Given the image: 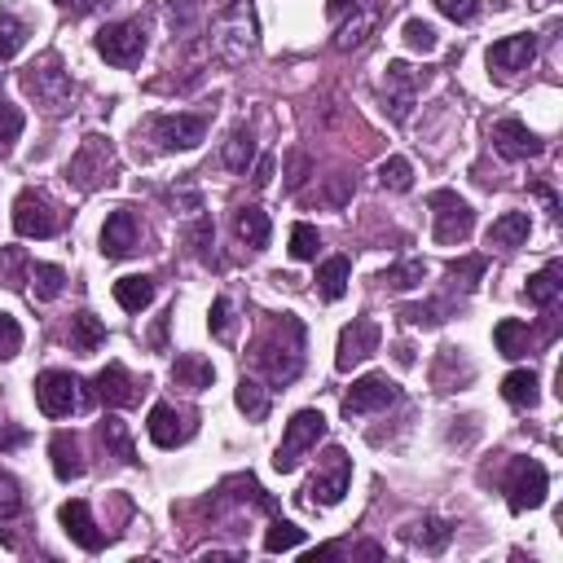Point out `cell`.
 <instances>
[{"label": "cell", "mask_w": 563, "mask_h": 563, "mask_svg": "<svg viewBox=\"0 0 563 563\" xmlns=\"http://www.w3.org/2000/svg\"><path fill=\"white\" fill-rule=\"evenodd\" d=\"M36 406L49 414V419H67L84 406V392H80V379L75 374H62V370H45L36 379Z\"/></svg>", "instance_id": "10"}, {"label": "cell", "mask_w": 563, "mask_h": 563, "mask_svg": "<svg viewBox=\"0 0 563 563\" xmlns=\"http://www.w3.org/2000/svg\"><path fill=\"white\" fill-rule=\"evenodd\" d=\"M234 401H238V410H243L251 423H260V419L269 414V397H265V388H260L256 379H243L238 392H234Z\"/></svg>", "instance_id": "36"}, {"label": "cell", "mask_w": 563, "mask_h": 563, "mask_svg": "<svg viewBox=\"0 0 563 563\" xmlns=\"http://www.w3.org/2000/svg\"><path fill=\"white\" fill-rule=\"evenodd\" d=\"M449 537H454V528H449L445 519H423V524H414V532H410V541L423 546V550H445Z\"/></svg>", "instance_id": "38"}, {"label": "cell", "mask_w": 563, "mask_h": 563, "mask_svg": "<svg viewBox=\"0 0 563 563\" xmlns=\"http://www.w3.org/2000/svg\"><path fill=\"white\" fill-rule=\"evenodd\" d=\"M304 176H308V159L304 154H291V190H300V185H304Z\"/></svg>", "instance_id": "52"}, {"label": "cell", "mask_w": 563, "mask_h": 563, "mask_svg": "<svg viewBox=\"0 0 563 563\" xmlns=\"http://www.w3.org/2000/svg\"><path fill=\"white\" fill-rule=\"evenodd\" d=\"M110 172H115V154H110V141L106 137H84L80 141V150L71 154V163H67V180L75 185V190H97V185H106L110 180Z\"/></svg>", "instance_id": "4"}, {"label": "cell", "mask_w": 563, "mask_h": 563, "mask_svg": "<svg viewBox=\"0 0 563 563\" xmlns=\"http://www.w3.org/2000/svg\"><path fill=\"white\" fill-rule=\"evenodd\" d=\"M19 269H27V256L19 247H0V282H5V286H23L19 282Z\"/></svg>", "instance_id": "48"}, {"label": "cell", "mask_w": 563, "mask_h": 563, "mask_svg": "<svg viewBox=\"0 0 563 563\" xmlns=\"http://www.w3.org/2000/svg\"><path fill=\"white\" fill-rule=\"evenodd\" d=\"M348 278H352V260H348V256H335V260H326V265L317 269V291L335 304V300H343Z\"/></svg>", "instance_id": "28"}, {"label": "cell", "mask_w": 563, "mask_h": 563, "mask_svg": "<svg viewBox=\"0 0 563 563\" xmlns=\"http://www.w3.org/2000/svg\"><path fill=\"white\" fill-rule=\"evenodd\" d=\"M97 54L110 67H137L145 54V27L141 23H110L97 32Z\"/></svg>", "instance_id": "11"}, {"label": "cell", "mask_w": 563, "mask_h": 563, "mask_svg": "<svg viewBox=\"0 0 563 563\" xmlns=\"http://www.w3.org/2000/svg\"><path fill=\"white\" fill-rule=\"evenodd\" d=\"M208 326H212V335H216V339H230V335H234V304H230V295H221V300L212 304Z\"/></svg>", "instance_id": "47"}, {"label": "cell", "mask_w": 563, "mask_h": 563, "mask_svg": "<svg viewBox=\"0 0 563 563\" xmlns=\"http://www.w3.org/2000/svg\"><path fill=\"white\" fill-rule=\"evenodd\" d=\"M321 436H326V419H321L317 410H300V414L286 423V436H282V445H278V454H273V467H278L282 476L295 471V467L304 462V454L317 449Z\"/></svg>", "instance_id": "5"}, {"label": "cell", "mask_w": 563, "mask_h": 563, "mask_svg": "<svg viewBox=\"0 0 563 563\" xmlns=\"http://www.w3.org/2000/svg\"><path fill=\"white\" fill-rule=\"evenodd\" d=\"M49 458H54V476L58 480H80L84 476V458H80V441L71 432H58L49 441Z\"/></svg>", "instance_id": "24"}, {"label": "cell", "mask_w": 563, "mask_h": 563, "mask_svg": "<svg viewBox=\"0 0 563 563\" xmlns=\"http://www.w3.org/2000/svg\"><path fill=\"white\" fill-rule=\"evenodd\" d=\"M115 300H119V308H128V313H141V308L154 300V282H150V278H141V273H132V278H119V282H115Z\"/></svg>", "instance_id": "31"}, {"label": "cell", "mask_w": 563, "mask_h": 563, "mask_svg": "<svg viewBox=\"0 0 563 563\" xmlns=\"http://www.w3.org/2000/svg\"><path fill=\"white\" fill-rule=\"evenodd\" d=\"M137 238H141V225H137V212L132 208H119L106 216L102 225V256L106 260H124L137 251Z\"/></svg>", "instance_id": "17"}, {"label": "cell", "mask_w": 563, "mask_h": 563, "mask_svg": "<svg viewBox=\"0 0 563 563\" xmlns=\"http://www.w3.org/2000/svg\"><path fill=\"white\" fill-rule=\"evenodd\" d=\"M532 58H537V40H532V36H506V40H497V45L489 49V67H493L502 80L528 71Z\"/></svg>", "instance_id": "20"}, {"label": "cell", "mask_w": 563, "mask_h": 563, "mask_svg": "<svg viewBox=\"0 0 563 563\" xmlns=\"http://www.w3.org/2000/svg\"><path fill=\"white\" fill-rule=\"evenodd\" d=\"M106 343V326L93 317V313H75L71 317V348L80 352V356H89V352H97Z\"/></svg>", "instance_id": "29"}, {"label": "cell", "mask_w": 563, "mask_h": 563, "mask_svg": "<svg viewBox=\"0 0 563 563\" xmlns=\"http://www.w3.org/2000/svg\"><path fill=\"white\" fill-rule=\"evenodd\" d=\"M317 247H321V234L300 221V225L291 230V256H295V260H317Z\"/></svg>", "instance_id": "42"}, {"label": "cell", "mask_w": 563, "mask_h": 563, "mask_svg": "<svg viewBox=\"0 0 563 563\" xmlns=\"http://www.w3.org/2000/svg\"><path fill=\"white\" fill-rule=\"evenodd\" d=\"M58 519H62V528H67V537L80 546V550H89V554H97L102 546H106V532L97 528V519H93V511H89V502H67L62 511H58Z\"/></svg>", "instance_id": "19"}, {"label": "cell", "mask_w": 563, "mask_h": 563, "mask_svg": "<svg viewBox=\"0 0 563 563\" xmlns=\"http://www.w3.org/2000/svg\"><path fill=\"white\" fill-rule=\"evenodd\" d=\"M19 137H23V110L10 106V102H0V154H5Z\"/></svg>", "instance_id": "43"}, {"label": "cell", "mask_w": 563, "mask_h": 563, "mask_svg": "<svg viewBox=\"0 0 563 563\" xmlns=\"http://www.w3.org/2000/svg\"><path fill=\"white\" fill-rule=\"evenodd\" d=\"M67 225V212L45 190H23L14 199V230L23 238H58Z\"/></svg>", "instance_id": "3"}, {"label": "cell", "mask_w": 563, "mask_h": 563, "mask_svg": "<svg viewBox=\"0 0 563 563\" xmlns=\"http://www.w3.org/2000/svg\"><path fill=\"white\" fill-rule=\"evenodd\" d=\"M251 180H256V185H269V180H273V159H269V154L256 163V176H251Z\"/></svg>", "instance_id": "53"}, {"label": "cell", "mask_w": 563, "mask_h": 563, "mask_svg": "<svg viewBox=\"0 0 563 563\" xmlns=\"http://www.w3.org/2000/svg\"><path fill=\"white\" fill-rule=\"evenodd\" d=\"M427 278V269L419 265V260H406V265H397V269H388L379 282H384V291H414L419 282Z\"/></svg>", "instance_id": "39"}, {"label": "cell", "mask_w": 563, "mask_h": 563, "mask_svg": "<svg viewBox=\"0 0 563 563\" xmlns=\"http://www.w3.org/2000/svg\"><path fill=\"white\" fill-rule=\"evenodd\" d=\"M436 10L445 19H454V23H471L480 14V0H436Z\"/></svg>", "instance_id": "49"}, {"label": "cell", "mask_w": 563, "mask_h": 563, "mask_svg": "<svg viewBox=\"0 0 563 563\" xmlns=\"http://www.w3.org/2000/svg\"><path fill=\"white\" fill-rule=\"evenodd\" d=\"M502 397H506V406H515V410H532V406L541 401L537 374H532V370H511L506 379H502Z\"/></svg>", "instance_id": "25"}, {"label": "cell", "mask_w": 563, "mask_h": 563, "mask_svg": "<svg viewBox=\"0 0 563 563\" xmlns=\"http://www.w3.org/2000/svg\"><path fill=\"white\" fill-rule=\"evenodd\" d=\"M58 5H75V0H58Z\"/></svg>", "instance_id": "54"}, {"label": "cell", "mask_w": 563, "mask_h": 563, "mask_svg": "<svg viewBox=\"0 0 563 563\" xmlns=\"http://www.w3.org/2000/svg\"><path fill=\"white\" fill-rule=\"evenodd\" d=\"M427 208H432V216H436V243L454 247V243H467V238H471L476 212H471L467 199H458L454 190H436V195L427 199Z\"/></svg>", "instance_id": "8"}, {"label": "cell", "mask_w": 563, "mask_h": 563, "mask_svg": "<svg viewBox=\"0 0 563 563\" xmlns=\"http://www.w3.org/2000/svg\"><path fill=\"white\" fill-rule=\"evenodd\" d=\"M212 379H216V365H212L208 356H199V352H180V356L172 361V384H176V388L203 392V388H212Z\"/></svg>", "instance_id": "22"}, {"label": "cell", "mask_w": 563, "mask_h": 563, "mask_svg": "<svg viewBox=\"0 0 563 563\" xmlns=\"http://www.w3.org/2000/svg\"><path fill=\"white\" fill-rule=\"evenodd\" d=\"M256 365L269 374V384H291L300 374V365H304V326L291 321L286 343H282V321H278L273 335H265L256 343Z\"/></svg>", "instance_id": "2"}, {"label": "cell", "mask_w": 563, "mask_h": 563, "mask_svg": "<svg viewBox=\"0 0 563 563\" xmlns=\"http://www.w3.org/2000/svg\"><path fill=\"white\" fill-rule=\"evenodd\" d=\"M167 19H172L176 32H185V27L195 23V5H190V0H172V5H167Z\"/></svg>", "instance_id": "51"}, {"label": "cell", "mask_w": 563, "mask_h": 563, "mask_svg": "<svg viewBox=\"0 0 563 563\" xmlns=\"http://www.w3.org/2000/svg\"><path fill=\"white\" fill-rule=\"evenodd\" d=\"M150 441L159 445V449H176V445H185L195 436V414H185V410H176V406H154L150 410Z\"/></svg>", "instance_id": "15"}, {"label": "cell", "mask_w": 563, "mask_h": 563, "mask_svg": "<svg viewBox=\"0 0 563 563\" xmlns=\"http://www.w3.org/2000/svg\"><path fill=\"white\" fill-rule=\"evenodd\" d=\"M528 212H506V216H497L493 225H489V247H497V251H515V247H524L528 243Z\"/></svg>", "instance_id": "23"}, {"label": "cell", "mask_w": 563, "mask_h": 563, "mask_svg": "<svg viewBox=\"0 0 563 563\" xmlns=\"http://www.w3.org/2000/svg\"><path fill=\"white\" fill-rule=\"evenodd\" d=\"M348 484H352V458L343 449H326L321 471L304 489V506H335V502H343Z\"/></svg>", "instance_id": "9"}, {"label": "cell", "mask_w": 563, "mask_h": 563, "mask_svg": "<svg viewBox=\"0 0 563 563\" xmlns=\"http://www.w3.org/2000/svg\"><path fill=\"white\" fill-rule=\"evenodd\" d=\"M185 243H190L195 251H199V260H212V243H216V230H212V216H199L190 230H185Z\"/></svg>", "instance_id": "44"}, {"label": "cell", "mask_w": 563, "mask_h": 563, "mask_svg": "<svg viewBox=\"0 0 563 563\" xmlns=\"http://www.w3.org/2000/svg\"><path fill=\"white\" fill-rule=\"evenodd\" d=\"M93 397L102 401V406H110V410H128V406H137L141 401V388H137V379L119 365V361H110L97 379H93Z\"/></svg>", "instance_id": "16"}, {"label": "cell", "mask_w": 563, "mask_h": 563, "mask_svg": "<svg viewBox=\"0 0 563 563\" xmlns=\"http://www.w3.org/2000/svg\"><path fill=\"white\" fill-rule=\"evenodd\" d=\"M27 23L19 19V14H10V10H0V62H10V58H19V49L27 45Z\"/></svg>", "instance_id": "33"}, {"label": "cell", "mask_w": 563, "mask_h": 563, "mask_svg": "<svg viewBox=\"0 0 563 563\" xmlns=\"http://www.w3.org/2000/svg\"><path fill=\"white\" fill-rule=\"evenodd\" d=\"M502 489H506V502H511V511H515V515H519V511H537V506L546 502L550 476H546V467H541V462H532V458H515V462H511V471H506V480H502Z\"/></svg>", "instance_id": "7"}, {"label": "cell", "mask_w": 563, "mask_h": 563, "mask_svg": "<svg viewBox=\"0 0 563 563\" xmlns=\"http://www.w3.org/2000/svg\"><path fill=\"white\" fill-rule=\"evenodd\" d=\"M32 291L36 300H58L67 291V273L58 265H32Z\"/></svg>", "instance_id": "35"}, {"label": "cell", "mask_w": 563, "mask_h": 563, "mask_svg": "<svg viewBox=\"0 0 563 563\" xmlns=\"http://www.w3.org/2000/svg\"><path fill=\"white\" fill-rule=\"evenodd\" d=\"M97 436H102V449L106 454H115L124 467H132L137 462V449H132V436H128V427L119 423V419H106L102 427H97Z\"/></svg>", "instance_id": "32"}, {"label": "cell", "mask_w": 563, "mask_h": 563, "mask_svg": "<svg viewBox=\"0 0 563 563\" xmlns=\"http://www.w3.org/2000/svg\"><path fill=\"white\" fill-rule=\"evenodd\" d=\"M370 352H379V326L370 317H356L352 326L339 330V352H335V365L348 374L352 365H361Z\"/></svg>", "instance_id": "14"}, {"label": "cell", "mask_w": 563, "mask_h": 563, "mask_svg": "<svg viewBox=\"0 0 563 563\" xmlns=\"http://www.w3.org/2000/svg\"><path fill=\"white\" fill-rule=\"evenodd\" d=\"M449 278H454V286L476 291L480 278H484V256H462V260H454V265H449Z\"/></svg>", "instance_id": "41"}, {"label": "cell", "mask_w": 563, "mask_h": 563, "mask_svg": "<svg viewBox=\"0 0 563 563\" xmlns=\"http://www.w3.org/2000/svg\"><path fill=\"white\" fill-rule=\"evenodd\" d=\"M401 401V388L388 379V374H365V379L352 384V392L343 397V414L356 419V414H370V410H388Z\"/></svg>", "instance_id": "12"}, {"label": "cell", "mask_w": 563, "mask_h": 563, "mask_svg": "<svg viewBox=\"0 0 563 563\" xmlns=\"http://www.w3.org/2000/svg\"><path fill=\"white\" fill-rule=\"evenodd\" d=\"M256 36H260V27H256L251 0H234V5H230V10L216 19V27H212V54H216L221 62L238 67V62H247V58L256 54Z\"/></svg>", "instance_id": "1"}, {"label": "cell", "mask_w": 563, "mask_h": 563, "mask_svg": "<svg viewBox=\"0 0 563 563\" xmlns=\"http://www.w3.org/2000/svg\"><path fill=\"white\" fill-rule=\"evenodd\" d=\"M19 348H23V326L10 313H0V361L19 356Z\"/></svg>", "instance_id": "45"}, {"label": "cell", "mask_w": 563, "mask_h": 563, "mask_svg": "<svg viewBox=\"0 0 563 563\" xmlns=\"http://www.w3.org/2000/svg\"><path fill=\"white\" fill-rule=\"evenodd\" d=\"M150 137L163 150H195L208 137V119L203 115H154L150 119Z\"/></svg>", "instance_id": "13"}, {"label": "cell", "mask_w": 563, "mask_h": 563, "mask_svg": "<svg viewBox=\"0 0 563 563\" xmlns=\"http://www.w3.org/2000/svg\"><path fill=\"white\" fill-rule=\"evenodd\" d=\"M414 89H419V75L406 67V62H388V110L397 124L410 119L414 110Z\"/></svg>", "instance_id": "21"}, {"label": "cell", "mask_w": 563, "mask_h": 563, "mask_svg": "<svg viewBox=\"0 0 563 563\" xmlns=\"http://www.w3.org/2000/svg\"><path fill=\"white\" fill-rule=\"evenodd\" d=\"M23 89L36 97V106H45L49 115H62L67 102H71V75L62 71L58 58H45L40 67H27L23 71Z\"/></svg>", "instance_id": "6"}, {"label": "cell", "mask_w": 563, "mask_h": 563, "mask_svg": "<svg viewBox=\"0 0 563 563\" xmlns=\"http://www.w3.org/2000/svg\"><path fill=\"white\" fill-rule=\"evenodd\" d=\"M234 230H238V238L247 243V247H269V212L265 208H256V203H247V208H238L234 212Z\"/></svg>", "instance_id": "26"}, {"label": "cell", "mask_w": 563, "mask_h": 563, "mask_svg": "<svg viewBox=\"0 0 563 563\" xmlns=\"http://www.w3.org/2000/svg\"><path fill=\"white\" fill-rule=\"evenodd\" d=\"M379 185H384V190L406 195L410 185H414V167H410V159H388V163L379 167Z\"/></svg>", "instance_id": "40"}, {"label": "cell", "mask_w": 563, "mask_h": 563, "mask_svg": "<svg viewBox=\"0 0 563 563\" xmlns=\"http://www.w3.org/2000/svg\"><path fill=\"white\" fill-rule=\"evenodd\" d=\"M251 159H256V141H251V132H247V128H234V132H230V141H225V167H230V172H247V167H251Z\"/></svg>", "instance_id": "34"}, {"label": "cell", "mask_w": 563, "mask_h": 563, "mask_svg": "<svg viewBox=\"0 0 563 563\" xmlns=\"http://www.w3.org/2000/svg\"><path fill=\"white\" fill-rule=\"evenodd\" d=\"M559 278H563V265H559V260H550L541 273H532V278H528V291H524L528 304H532V308H550V304L559 300V291H563Z\"/></svg>", "instance_id": "27"}, {"label": "cell", "mask_w": 563, "mask_h": 563, "mask_svg": "<svg viewBox=\"0 0 563 563\" xmlns=\"http://www.w3.org/2000/svg\"><path fill=\"white\" fill-rule=\"evenodd\" d=\"M406 45H410L414 54H432V49H436V27H427L423 19H410V23H406Z\"/></svg>", "instance_id": "46"}, {"label": "cell", "mask_w": 563, "mask_h": 563, "mask_svg": "<svg viewBox=\"0 0 563 563\" xmlns=\"http://www.w3.org/2000/svg\"><path fill=\"white\" fill-rule=\"evenodd\" d=\"M295 546H304V528H295L291 519H273L269 532H265V550L282 554V550H295Z\"/></svg>", "instance_id": "37"}, {"label": "cell", "mask_w": 563, "mask_h": 563, "mask_svg": "<svg viewBox=\"0 0 563 563\" xmlns=\"http://www.w3.org/2000/svg\"><path fill=\"white\" fill-rule=\"evenodd\" d=\"M401 317L410 321V326H441L445 317H441V304H410V308H401Z\"/></svg>", "instance_id": "50"}, {"label": "cell", "mask_w": 563, "mask_h": 563, "mask_svg": "<svg viewBox=\"0 0 563 563\" xmlns=\"http://www.w3.org/2000/svg\"><path fill=\"white\" fill-rule=\"evenodd\" d=\"M493 145L502 159H537L546 150V141L537 132H528L519 119H497L493 124Z\"/></svg>", "instance_id": "18"}, {"label": "cell", "mask_w": 563, "mask_h": 563, "mask_svg": "<svg viewBox=\"0 0 563 563\" xmlns=\"http://www.w3.org/2000/svg\"><path fill=\"white\" fill-rule=\"evenodd\" d=\"M493 343H497V352L502 356H524L528 348H532V330L524 326V321H515V317H506V321H497V330H493Z\"/></svg>", "instance_id": "30"}]
</instances>
